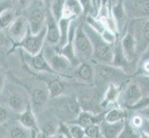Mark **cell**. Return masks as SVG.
<instances>
[{
	"instance_id": "1",
	"label": "cell",
	"mask_w": 149,
	"mask_h": 138,
	"mask_svg": "<svg viewBox=\"0 0 149 138\" xmlns=\"http://www.w3.org/2000/svg\"><path fill=\"white\" fill-rule=\"evenodd\" d=\"M4 103H6L16 114H20L31 104L29 91L18 83L8 82L5 86L2 97Z\"/></svg>"
},
{
	"instance_id": "2",
	"label": "cell",
	"mask_w": 149,
	"mask_h": 138,
	"mask_svg": "<svg viewBox=\"0 0 149 138\" xmlns=\"http://www.w3.org/2000/svg\"><path fill=\"white\" fill-rule=\"evenodd\" d=\"M83 27L86 34L88 35L92 43V46H93V58L92 60H94L95 63L111 65L113 60L114 44L107 43L102 38L101 34L95 32L86 22L83 24Z\"/></svg>"
},
{
	"instance_id": "3",
	"label": "cell",
	"mask_w": 149,
	"mask_h": 138,
	"mask_svg": "<svg viewBox=\"0 0 149 138\" xmlns=\"http://www.w3.org/2000/svg\"><path fill=\"white\" fill-rule=\"evenodd\" d=\"M95 84L96 86H107L114 83L121 85L128 81L130 74L121 68L109 64L95 63Z\"/></svg>"
},
{
	"instance_id": "4",
	"label": "cell",
	"mask_w": 149,
	"mask_h": 138,
	"mask_svg": "<svg viewBox=\"0 0 149 138\" xmlns=\"http://www.w3.org/2000/svg\"><path fill=\"white\" fill-rule=\"evenodd\" d=\"M48 6L44 0H32L29 6L20 14L27 19L32 33L36 34L41 32L47 23Z\"/></svg>"
},
{
	"instance_id": "5",
	"label": "cell",
	"mask_w": 149,
	"mask_h": 138,
	"mask_svg": "<svg viewBox=\"0 0 149 138\" xmlns=\"http://www.w3.org/2000/svg\"><path fill=\"white\" fill-rule=\"evenodd\" d=\"M43 54L56 74L61 76H70L74 73L75 66L63 54L59 52L56 46L45 44Z\"/></svg>"
},
{
	"instance_id": "6",
	"label": "cell",
	"mask_w": 149,
	"mask_h": 138,
	"mask_svg": "<svg viewBox=\"0 0 149 138\" xmlns=\"http://www.w3.org/2000/svg\"><path fill=\"white\" fill-rule=\"evenodd\" d=\"M74 50L77 59L80 63L89 62L93 58V46L92 43L84 30L83 24H79L74 38Z\"/></svg>"
},
{
	"instance_id": "7",
	"label": "cell",
	"mask_w": 149,
	"mask_h": 138,
	"mask_svg": "<svg viewBox=\"0 0 149 138\" xmlns=\"http://www.w3.org/2000/svg\"><path fill=\"white\" fill-rule=\"evenodd\" d=\"M45 36H47L45 27L36 34H33L31 30H29L25 38L20 42L19 44L17 45V47L30 54H38L42 52L45 45Z\"/></svg>"
},
{
	"instance_id": "8",
	"label": "cell",
	"mask_w": 149,
	"mask_h": 138,
	"mask_svg": "<svg viewBox=\"0 0 149 138\" xmlns=\"http://www.w3.org/2000/svg\"><path fill=\"white\" fill-rule=\"evenodd\" d=\"M131 30L134 34L139 56L149 46V19H133Z\"/></svg>"
},
{
	"instance_id": "9",
	"label": "cell",
	"mask_w": 149,
	"mask_h": 138,
	"mask_svg": "<svg viewBox=\"0 0 149 138\" xmlns=\"http://www.w3.org/2000/svg\"><path fill=\"white\" fill-rule=\"evenodd\" d=\"M143 96L139 86L133 79H129L121 89L120 99L127 109H132L143 100Z\"/></svg>"
},
{
	"instance_id": "10",
	"label": "cell",
	"mask_w": 149,
	"mask_h": 138,
	"mask_svg": "<svg viewBox=\"0 0 149 138\" xmlns=\"http://www.w3.org/2000/svg\"><path fill=\"white\" fill-rule=\"evenodd\" d=\"M22 51V59L24 61L25 65L28 66L33 72L36 73H48V74H56L55 71L52 69L48 62L45 59V55L43 54V51L38 54H30L26 52ZM58 75V74H56Z\"/></svg>"
},
{
	"instance_id": "11",
	"label": "cell",
	"mask_w": 149,
	"mask_h": 138,
	"mask_svg": "<svg viewBox=\"0 0 149 138\" xmlns=\"http://www.w3.org/2000/svg\"><path fill=\"white\" fill-rule=\"evenodd\" d=\"M29 30L30 26L27 19L22 14H19V16L11 24V26L6 30V33L12 43L17 46L25 38Z\"/></svg>"
},
{
	"instance_id": "12",
	"label": "cell",
	"mask_w": 149,
	"mask_h": 138,
	"mask_svg": "<svg viewBox=\"0 0 149 138\" xmlns=\"http://www.w3.org/2000/svg\"><path fill=\"white\" fill-rule=\"evenodd\" d=\"M127 16L132 19H149V0L124 1Z\"/></svg>"
},
{
	"instance_id": "13",
	"label": "cell",
	"mask_w": 149,
	"mask_h": 138,
	"mask_svg": "<svg viewBox=\"0 0 149 138\" xmlns=\"http://www.w3.org/2000/svg\"><path fill=\"white\" fill-rule=\"evenodd\" d=\"M114 45L115 46H114V49H113V60H112L111 65L117 66V67H119V68H121L128 74L134 73L136 71V68H135L136 63L130 62V61L126 58L124 53H123L122 47H121L120 41V42H116Z\"/></svg>"
},
{
	"instance_id": "14",
	"label": "cell",
	"mask_w": 149,
	"mask_h": 138,
	"mask_svg": "<svg viewBox=\"0 0 149 138\" xmlns=\"http://www.w3.org/2000/svg\"><path fill=\"white\" fill-rule=\"evenodd\" d=\"M45 29H47V36H45V44L58 46L60 43V30L58 26V21L56 20L52 13L48 8L47 23H45Z\"/></svg>"
},
{
	"instance_id": "15",
	"label": "cell",
	"mask_w": 149,
	"mask_h": 138,
	"mask_svg": "<svg viewBox=\"0 0 149 138\" xmlns=\"http://www.w3.org/2000/svg\"><path fill=\"white\" fill-rule=\"evenodd\" d=\"M120 44L123 50L124 55L130 62L136 63L137 58L139 54L137 52V43L134 37V34L131 30H128V32L124 34L120 40Z\"/></svg>"
},
{
	"instance_id": "16",
	"label": "cell",
	"mask_w": 149,
	"mask_h": 138,
	"mask_svg": "<svg viewBox=\"0 0 149 138\" xmlns=\"http://www.w3.org/2000/svg\"><path fill=\"white\" fill-rule=\"evenodd\" d=\"M17 119L23 126L33 131V137H38L40 135L38 119L36 115H35V111L33 108L32 104H30L26 110L23 112H22L20 114H19Z\"/></svg>"
},
{
	"instance_id": "17",
	"label": "cell",
	"mask_w": 149,
	"mask_h": 138,
	"mask_svg": "<svg viewBox=\"0 0 149 138\" xmlns=\"http://www.w3.org/2000/svg\"><path fill=\"white\" fill-rule=\"evenodd\" d=\"M31 104H32L34 111L36 110L43 109L45 105H47L48 100L51 98L49 89L47 86H38L33 88L30 92Z\"/></svg>"
},
{
	"instance_id": "18",
	"label": "cell",
	"mask_w": 149,
	"mask_h": 138,
	"mask_svg": "<svg viewBox=\"0 0 149 138\" xmlns=\"http://www.w3.org/2000/svg\"><path fill=\"white\" fill-rule=\"evenodd\" d=\"M7 127V135L11 138H30L33 137V131L23 126L18 119H14L8 122Z\"/></svg>"
},
{
	"instance_id": "19",
	"label": "cell",
	"mask_w": 149,
	"mask_h": 138,
	"mask_svg": "<svg viewBox=\"0 0 149 138\" xmlns=\"http://www.w3.org/2000/svg\"><path fill=\"white\" fill-rule=\"evenodd\" d=\"M74 75L81 82L94 84L95 82V67L89 62H81L75 67Z\"/></svg>"
},
{
	"instance_id": "20",
	"label": "cell",
	"mask_w": 149,
	"mask_h": 138,
	"mask_svg": "<svg viewBox=\"0 0 149 138\" xmlns=\"http://www.w3.org/2000/svg\"><path fill=\"white\" fill-rule=\"evenodd\" d=\"M111 3V12L113 18L115 19L119 30L124 29L126 26L127 12L124 5V0H112Z\"/></svg>"
},
{
	"instance_id": "21",
	"label": "cell",
	"mask_w": 149,
	"mask_h": 138,
	"mask_svg": "<svg viewBox=\"0 0 149 138\" xmlns=\"http://www.w3.org/2000/svg\"><path fill=\"white\" fill-rule=\"evenodd\" d=\"M122 88L123 87L121 85H117L114 83L107 85L103 99L100 102L101 108H107L109 105L115 103L118 100H120Z\"/></svg>"
},
{
	"instance_id": "22",
	"label": "cell",
	"mask_w": 149,
	"mask_h": 138,
	"mask_svg": "<svg viewBox=\"0 0 149 138\" xmlns=\"http://www.w3.org/2000/svg\"><path fill=\"white\" fill-rule=\"evenodd\" d=\"M127 121V120H126ZM126 121H121L118 122H109L103 120L100 122L102 135L105 138H119Z\"/></svg>"
},
{
	"instance_id": "23",
	"label": "cell",
	"mask_w": 149,
	"mask_h": 138,
	"mask_svg": "<svg viewBox=\"0 0 149 138\" xmlns=\"http://www.w3.org/2000/svg\"><path fill=\"white\" fill-rule=\"evenodd\" d=\"M104 120V117L101 118L100 115H97L93 112L87 111H81L79 115L76 117L75 120L71 122H75L81 125L83 127H87L94 124H100V122Z\"/></svg>"
},
{
	"instance_id": "24",
	"label": "cell",
	"mask_w": 149,
	"mask_h": 138,
	"mask_svg": "<svg viewBox=\"0 0 149 138\" xmlns=\"http://www.w3.org/2000/svg\"><path fill=\"white\" fill-rule=\"evenodd\" d=\"M59 75H55L52 79H49L48 81L45 82L47 83L45 85L47 86V88L49 89L51 99H56L62 96L66 89L65 82L61 78H56Z\"/></svg>"
},
{
	"instance_id": "25",
	"label": "cell",
	"mask_w": 149,
	"mask_h": 138,
	"mask_svg": "<svg viewBox=\"0 0 149 138\" xmlns=\"http://www.w3.org/2000/svg\"><path fill=\"white\" fill-rule=\"evenodd\" d=\"M81 14H84V9L79 0H66L62 17L76 19Z\"/></svg>"
},
{
	"instance_id": "26",
	"label": "cell",
	"mask_w": 149,
	"mask_h": 138,
	"mask_svg": "<svg viewBox=\"0 0 149 138\" xmlns=\"http://www.w3.org/2000/svg\"><path fill=\"white\" fill-rule=\"evenodd\" d=\"M19 14L20 13L14 8H9L5 9L0 14V30L6 32L11 26V24L15 21V19H17Z\"/></svg>"
},
{
	"instance_id": "27",
	"label": "cell",
	"mask_w": 149,
	"mask_h": 138,
	"mask_svg": "<svg viewBox=\"0 0 149 138\" xmlns=\"http://www.w3.org/2000/svg\"><path fill=\"white\" fill-rule=\"evenodd\" d=\"M59 124H56L54 121H45L39 124L40 135L39 137H55Z\"/></svg>"
},
{
	"instance_id": "28",
	"label": "cell",
	"mask_w": 149,
	"mask_h": 138,
	"mask_svg": "<svg viewBox=\"0 0 149 138\" xmlns=\"http://www.w3.org/2000/svg\"><path fill=\"white\" fill-rule=\"evenodd\" d=\"M128 113L125 110L121 108L110 109L104 116V120L109 122H118L127 120Z\"/></svg>"
},
{
	"instance_id": "29",
	"label": "cell",
	"mask_w": 149,
	"mask_h": 138,
	"mask_svg": "<svg viewBox=\"0 0 149 138\" xmlns=\"http://www.w3.org/2000/svg\"><path fill=\"white\" fill-rule=\"evenodd\" d=\"M73 19H68L62 17L58 20V26L60 30V43L56 47H62L67 43H68V36H69V30L71 23V20Z\"/></svg>"
},
{
	"instance_id": "30",
	"label": "cell",
	"mask_w": 149,
	"mask_h": 138,
	"mask_svg": "<svg viewBox=\"0 0 149 138\" xmlns=\"http://www.w3.org/2000/svg\"><path fill=\"white\" fill-rule=\"evenodd\" d=\"M17 118L18 114L15 113L6 103H0V126Z\"/></svg>"
},
{
	"instance_id": "31",
	"label": "cell",
	"mask_w": 149,
	"mask_h": 138,
	"mask_svg": "<svg viewBox=\"0 0 149 138\" xmlns=\"http://www.w3.org/2000/svg\"><path fill=\"white\" fill-rule=\"evenodd\" d=\"M65 2H66V0H50V2H49L48 8L50 10V12L52 13V15L54 16V18L58 20V21L62 18Z\"/></svg>"
},
{
	"instance_id": "32",
	"label": "cell",
	"mask_w": 149,
	"mask_h": 138,
	"mask_svg": "<svg viewBox=\"0 0 149 138\" xmlns=\"http://www.w3.org/2000/svg\"><path fill=\"white\" fill-rule=\"evenodd\" d=\"M142 90L143 98L149 95V75L139 73L132 78Z\"/></svg>"
},
{
	"instance_id": "33",
	"label": "cell",
	"mask_w": 149,
	"mask_h": 138,
	"mask_svg": "<svg viewBox=\"0 0 149 138\" xmlns=\"http://www.w3.org/2000/svg\"><path fill=\"white\" fill-rule=\"evenodd\" d=\"M141 136H142L141 132L139 130H137L136 128H134V127L131 124V122L126 121L125 125L123 127L121 133L120 134L119 138H137Z\"/></svg>"
},
{
	"instance_id": "34",
	"label": "cell",
	"mask_w": 149,
	"mask_h": 138,
	"mask_svg": "<svg viewBox=\"0 0 149 138\" xmlns=\"http://www.w3.org/2000/svg\"><path fill=\"white\" fill-rule=\"evenodd\" d=\"M70 134L72 138H84L85 136V129L81 125L75 124V122H69L68 124Z\"/></svg>"
},
{
	"instance_id": "35",
	"label": "cell",
	"mask_w": 149,
	"mask_h": 138,
	"mask_svg": "<svg viewBox=\"0 0 149 138\" xmlns=\"http://www.w3.org/2000/svg\"><path fill=\"white\" fill-rule=\"evenodd\" d=\"M85 136L87 138H101L103 137L100 124H94L85 127Z\"/></svg>"
},
{
	"instance_id": "36",
	"label": "cell",
	"mask_w": 149,
	"mask_h": 138,
	"mask_svg": "<svg viewBox=\"0 0 149 138\" xmlns=\"http://www.w3.org/2000/svg\"><path fill=\"white\" fill-rule=\"evenodd\" d=\"M81 7L84 9V14L85 15H94L95 16L96 11V8L94 4L93 0H79Z\"/></svg>"
},
{
	"instance_id": "37",
	"label": "cell",
	"mask_w": 149,
	"mask_h": 138,
	"mask_svg": "<svg viewBox=\"0 0 149 138\" xmlns=\"http://www.w3.org/2000/svg\"><path fill=\"white\" fill-rule=\"evenodd\" d=\"M12 46H14V44L8 38L6 32L0 30V50H8Z\"/></svg>"
},
{
	"instance_id": "38",
	"label": "cell",
	"mask_w": 149,
	"mask_h": 138,
	"mask_svg": "<svg viewBox=\"0 0 149 138\" xmlns=\"http://www.w3.org/2000/svg\"><path fill=\"white\" fill-rule=\"evenodd\" d=\"M101 36L107 43H109L110 44H115V43L117 42L116 32H114L113 30L107 29V28H106V30L102 32Z\"/></svg>"
},
{
	"instance_id": "39",
	"label": "cell",
	"mask_w": 149,
	"mask_h": 138,
	"mask_svg": "<svg viewBox=\"0 0 149 138\" xmlns=\"http://www.w3.org/2000/svg\"><path fill=\"white\" fill-rule=\"evenodd\" d=\"M13 2L15 8L20 13L23 9H25L29 6L30 3L32 2V0H13Z\"/></svg>"
},
{
	"instance_id": "40",
	"label": "cell",
	"mask_w": 149,
	"mask_h": 138,
	"mask_svg": "<svg viewBox=\"0 0 149 138\" xmlns=\"http://www.w3.org/2000/svg\"><path fill=\"white\" fill-rule=\"evenodd\" d=\"M140 72L142 74L149 75V57L140 59Z\"/></svg>"
},
{
	"instance_id": "41",
	"label": "cell",
	"mask_w": 149,
	"mask_h": 138,
	"mask_svg": "<svg viewBox=\"0 0 149 138\" xmlns=\"http://www.w3.org/2000/svg\"><path fill=\"white\" fill-rule=\"evenodd\" d=\"M139 131L141 132L142 136L145 135L146 137H149V120L145 118V117H143V124H142V126H141V128L139 129Z\"/></svg>"
},
{
	"instance_id": "42",
	"label": "cell",
	"mask_w": 149,
	"mask_h": 138,
	"mask_svg": "<svg viewBox=\"0 0 149 138\" xmlns=\"http://www.w3.org/2000/svg\"><path fill=\"white\" fill-rule=\"evenodd\" d=\"M9 8H15L13 0H0V14H1L5 9Z\"/></svg>"
},
{
	"instance_id": "43",
	"label": "cell",
	"mask_w": 149,
	"mask_h": 138,
	"mask_svg": "<svg viewBox=\"0 0 149 138\" xmlns=\"http://www.w3.org/2000/svg\"><path fill=\"white\" fill-rule=\"evenodd\" d=\"M7 83V78H6V74L3 71L2 68H0V98L2 97V93L5 86Z\"/></svg>"
},
{
	"instance_id": "44",
	"label": "cell",
	"mask_w": 149,
	"mask_h": 138,
	"mask_svg": "<svg viewBox=\"0 0 149 138\" xmlns=\"http://www.w3.org/2000/svg\"><path fill=\"white\" fill-rule=\"evenodd\" d=\"M147 106H149V95L147 97L143 98V100L139 102V103L133 107L132 110H140V109L145 108V107H147Z\"/></svg>"
},
{
	"instance_id": "45",
	"label": "cell",
	"mask_w": 149,
	"mask_h": 138,
	"mask_svg": "<svg viewBox=\"0 0 149 138\" xmlns=\"http://www.w3.org/2000/svg\"><path fill=\"white\" fill-rule=\"evenodd\" d=\"M139 111H140V114L141 115H143V117H145V118H146V119L149 120V106L140 109Z\"/></svg>"
},
{
	"instance_id": "46",
	"label": "cell",
	"mask_w": 149,
	"mask_h": 138,
	"mask_svg": "<svg viewBox=\"0 0 149 138\" xmlns=\"http://www.w3.org/2000/svg\"><path fill=\"white\" fill-rule=\"evenodd\" d=\"M141 58L140 59H142V58H146V57H149V46L147 47V49L145 51V52H143L141 55Z\"/></svg>"
},
{
	"instance_id": "47",
	"label": "cell",
	"mask_w": 149,
	"mask_h": 138,
	"mask_svg": "<svg viewBox=\"0 0 149 138\" xmlns=\"http://www.w3.org/2000/svg\"><path fill=\"white\" fill-rule=\"evenodd\" d=\"M93 1H94V4H95V6L96 9H97V0H93Z\"/></svg>"
},
{
	"instance_id": "48",
	"label": "cell",
	"mask_w": 149,
	"mask_h": 138,
	"mask_svg": "<svg viewBox=\"0 0 149 138\" xmlns=\"http://www.w3.org/2000/svg\"><path fill=\"white\" fill-rule=\"evenodd\" d=\"M44 1H45V4H47V6H48V5H49V2H50V0H44Z\"/></svg>"
}]
</instances>
